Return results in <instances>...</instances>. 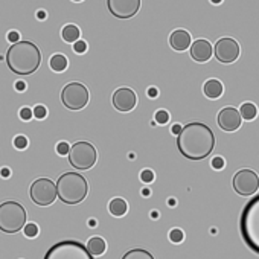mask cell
<instances>
[{"mask_svg": "<svg viewBox=\"0 0 259 259\" xmlns=\"http://www.w3.org/2000/svg\"><path fill=\"white\" fill-rule=\"evenodd\" d=\"M240 230L244 242L259 255V194L244 206L240 218Z\"/></svg>", "mask_w": 259, "mask_h": 259, "instance_id": "cell-3", "label": "cell"}, {"mask_svg": "<svg viewBox=\"0 0 259 259\" xmlns=\"http://www.w3.org/2000/svg\"><path fill=\"white\" fill-rule=\"evenodd\" d=\"M87 250L88 253L92 255V256H99V255H103L107 249V244L103 238H99V236H95V238L92 240H88L87 242Z\"/></svg>", "mask_w": 259, "mask_h": 259, "instance_id": "cell-18", "label": "cell"}, {"mask_svg": "<svg viewBox=\"0 0 259 259\" xmlns=\"http://www.w3.org/2000/svg\"><path fill=\"white\" fill-rule=\"evenodd\" d=\"M203 92L209 99H218L224 92V87L218 80H207L203 86Z\"/></svg>", "mask_w": 259, "mask_h": 259, "instance_id": "cell-17", "label": "cell"}, {"mask_svg": "<svg viewBox=\"0 0 259 259\" xmlns=\"http://www.w3.org/2000/svg\"><path fill=\"white\" fill-rule=\"evenodd\" d=\"M111 103H113V107L118 111H122V113H127V111H131L138 104V96L128 87H121L113 93V98H111Z\"/></svg>", "mask_w": 259, "mask_h": 259, "instance_id": "cell-13", "label": "cell"}, {"mask_svg": "<svg viewBox=\"0 0 259 259\" xmlns=\"http://www.w3.org/2000/svg\"><path fill=\"white\" fill-rule=\"evenodd\" d=\"M177 148L188 160H203L215 148V134L206 123H186L177 134Z\"/></svg>", "mask_w": 259, "mask_h": 259, "instance_id": "cell-1", "label": "cell"}, {"mask_svg": "<svg viewBox=\"0 0 259 259\" xmlns=\"http://www.w3.org/2000/svg\"><path fill=\"white\" fill-rule=\"evenodd\" d=\"M148 95H150L151 98H155V96H157V90H155V88H150V90H148Z\"/></svg>", "mask_w": 259, "mask_h": 259, "instance_id": "cell-37", "label": "cell"}, {"mask_svg": "<svg viewBox=\"0 0 259 259\" xmlns=\"http://www.w3.org/2000/svg\"><path fill=\"white\" fill-rule=\"evenodd\" d=\"M23 229H25V235L28 236V238H34V236L38 235V227L35 226V224H32V223L26 224Z\"/></svg>", "mask_w": 259, "mask_h": 259, "instance_id": "cell-25", "label": "cell"}, {"mask_svg": "<svg viewBox=\"0 0 259 259\" xmlns=\"http://www.w3.org/2000/svg\"><path fill=\"white\" fill-rule=\"evenodd\" d=\"M73 2H83V0H73Z\"/></svg>", "mask_w": 259, "mask_h": 259, "instance_id": "cell-41", "label": "cell"}, {"mask_svg": "<svg viewBox=\"0 0 259 259\" xmlns=\"http://www.w3.org/2000/svg\"><path fill=\"white\" fill-rule=\"evenodd\" d=\"M154 118H155V122L160 123V125H165V123L170 121V115H168V111H165V110H159Z\"/></svg>", "mask_w": 259, "mask_h": 259, "instance_id": "cell-24", "label": "cell"}, {"mask_svg": "<svg viewBox=\"0 0 259 259\" xmlns=\"http://www.w3.org/2000/svg\"><path fill=\"white\" fill-rule=\"evenodd\" d=\"M108 210H110L111 215H115V217H123L128 210V205L123 198H115V200L110 201Z\"/></svg>", "mask_w": 259, "mask_h": 259, "instance_id": "cell-19", "label": "cell"}, {"mask_svg": "<svg viewBox=\"0 0 259 259\" xmlns=\"http://www.w3.org/2000/svg\"><path fill=\"white\" fill-rule=\"evenodd\" d=\"M233 189L241 197H253L259 189V175L253 170H240L233 177Z\"/></svg>", "mask_w": 259, "mask_h": 259, "instance_id": "cell-10", "label": "cell"}, {"mask_svg": "<svg viewBox=\"0 0 259 259\" xmlns=\"http://www.w3.org/2000/svg\"><path fill=\"white\" fill-rule=\"evenodd\" d=\"M43 259H95V258L88 253L84 244L73 240H66L53 244Z\"/></svg>", "mask_w": 259, "mask_h": 259, "instance_id": "cell-6", "label": "cell"}, {"mask_svg": "<svg viewBox=\"0 0 259 259\" xmlns=\"http://www.w3.org/2000/svg\"><path fill=\"white\" fill-rule=\"evenodd\" d=\"M26 226V209L17 201H5L0 205V230L17 233Z\"/></svg>", "mask_w": 259, "mask_h": 259, "instance_id": "cell-5", "label": "cell"}, {"mask_svg": "<svg viewBox=\"0 0 259 259\" xmlns=\"http://www.w3.org/2000/svg\"><path fill=\"white\" fill-rule=\"evenodd\" d=\"M212 168H215V170H223V168H224V159H223V157H215V159L212 160Z\"/></svg>", "mask_w": 259, "mask_h": 259, "instance_id": "cell-33", "label": "cell"}, {"mask_svg": "<svg viewBox=\"0 0 259 259\" xmlns=\"http://www.w3.org/2000/svg\"><path fill=\"white\" fill-rule=\"evenodd\" d=\"M16 88L18 90V92H21V90H25V88H26V86H25V83H21V81H18V83L16 84Z\"/></svg>", "mask_w": 259, "mask_h": 259, "instance_id": "cell-35", "label": "cell"}, {"mask_svg": "<svg viewBox=\"0 0 259 259\" xmlns=\"http://www.w3.org/2000/svg\"><path fill=\"white\" fill-rule=\"evenodd\" d=\"M140 180L143 183H151L153 180H154V173L151 170H143L140 173Z\"/></svg>", "mask_w": 259, "mask_h": 259, "instance_id": "cell-28", "label": "cell"}, {"mask_svg": "<svg viewBox=\"0 0 259 259\" xmlns=\"http://www.w3.org/2000/svg\"><path fill=\"white\" fill-rule=\"evenodd\" d=\"M98 159L96 148L88 142H76L73 146H70L69 151V163L80 171H87L93 168Z\"/></svg>", "mask_w": 259, "mask_h": 259, "instance_id": "cell-7", "label": "cell"}, {"mask_svg": "<svg viewBox=\"0 0 259 259\" xmlns=\"http://www.w3.org/2000/svg\"><path fill=\"white\" fill-rule=\"evenodd\" d=\"M80 35H81V32H80V29H78V26H75V25H67V26H64L63 31H61V37H63V40L67 41V43H75V41H78Z\"/></svg>", "mask_w": 259, "mask_h": 259, "instance_id": "cell-20", "label": "cell"}, {"mask_svg": "<svg viewBox=\"0 0 259 259\" xmlns=\"http://www.w3.org/2000/svg\"><path fill=\"white\" fill-rule=\"evenodd\" d=\"M67 64H69V63H67V58L61 53L53 55V57L51 58V61H49V66H51V69L53 72H64L67 69Z\"/></svg>", "mask_w": 259, "mask_h": 259, "instance_id": "cell-21", "label": "cell"}, {"mask_svg": "<svg viewBox=\"0 0 259 259\" xmlns=\"http://www.w3.org/2000/svg\"><path fill=\"white\" fill-rule=\"evenodd\" d=\"M173 131H174L175 134H178L180 131H182V127H180V125H175V127L173 128Z\"/></svg>", "mask_w": 259, "mask_h": 259, "instance_id": "cell-38", "label": "cell"}, {"mask_svg": "<svg viewBox=\"0 0 259 259\" xmlns=\"http://www.w3.org/2000/svg\"><path fill=\"white\" fill-rule=\"evenodd\" d=\"M6 64L16 75H32L41 64V52L32 41H17L6 52Z\"/></svg>", "mask_w": 259, "mask_h": 259, "instance_id": "cell-2", "label": "cell"}, {"mask_svg": "<svg viewBox=\"0 0 259 259\" xmlns=\"http://www.w3.org/2000/svg\"><path fill=\"white\" fill-rule=\"evenodd\" d=\"M37 18H38V20H44V18H46V13H44V11H38V13H37Z\"/></svg>", "mask_w": 259, "mask_h": 259, "instance_id": "cell-36", "label": "cell"}, {"mask_svg": "<svg viewBox=\"0 0 259 259\" xmlns=\"http://www.w3.org/2000/svg\"><path fill=\"white\" fill-rule=\"evenodd\" d=\"M14 145H16V148H18V150H25L28 146V139L25 136H17L14 139Z\"/></svg>", "mask_w": 259, "mask_h": 259, "instance_id": "cell-29", "label": "cell"}, {"mask_svg": "<svg viewBox=\"0 0 259 259\" xmlns=\"http://www.w3.org/2000/svg\"><path fill=\"white\" fill-rule=\"evenodd\" d=\"M121 259H154V256L145 249H133L128 250Z\"/></svg>", "mask_w": 259, "mask_h": 259, "instance_id": "cell-23", "label": "cell"}, {"mask_svg": "<svg viewBox=\"0 0 259 259\" xmlns=\"http://www.w3.org/2000/svg\"><path fill=\"white\" fill-rule=\"evenodd\" d=\"M31 200L38 206H51L57 200V186L51 178L35 180L29 189Z\"/></svg>", "mask_w": 259, "mask_h": 259, "instance_id": "cell-9", "label": "cell"}, {"mask_svg": "<svg viewBox=\"0 0 259 259\" xmlns=\"http://www.w3.org/2000/svg\"><path fill=\"white\" fill-rule=\"evenodd\" d=\"M107 8L119 20L134 17L140 9V0H107Z\"/></svg>", "mask_w": 259, "mask_h": 259, "instance_id": "cell-12", "label": "cell"}, {"mask_svg": "<svg viewBox=\"0 0 259 259\" xmlns=\"http://www.w3.org/2000/svg\"><path fill=\"white\" fill-rule=\"evenodd\" d=\"M57 151H58V154H60V155H66V154H69V151H70V146L67 145L66 142H60V143L57 145Z\"/></svg>", "mask_w": 259, "mask_h": 259, "instance_id": "cell-31", "label": "cell"}, {"mask_svg": "<svg viewBox=\"0 0 259 259\" xmlns=\"http://www.w3.org/2000/svg\"><path fill=\"white\" fill-rule=\"evenodd\" d=\"M18 37H20V35H18V32H17V31H11V32L8 34V40H9L11 43H13V44L18 41Z\"/></svg>", "mask_w": 259, "mask_h": 259, "instance_id": "cell-34", "label": "cell"}, {"mask_svg": "<svg viewBox=\"0 0 259 259\" xmlns=\"http://www.w3.org/2000/svg\"><path fill=\"white\" fill-rule=\"evenodd\" d=\"M238 111H240V115H241V119H245V121H253L258 116V108L252 103L242 104Z\"/></svg>", "mask_w": 259, "mask_h": 259, "instance_id": "cell-22", "label": "cell"}, {"mask_svg": "<svg viewBox=\"0 0 259 259\" xmlns=\"http://www.w3.org/2000/svg\"><path fill=\"white\" fill-rule=\"evenodd\" d=\"M242 123L240 111L233 107H224L218 113V125L224 131H236Z\"/></svg>", "mask_w": 259, "mask_h": 259, "instance_id": "cell-14", "label": "cell"}, {"mask_svg": "<svg viewBox=\"0 0 259 259\" xmlns=\"http://www.w3.org/2000/svg\"><path fill=\"white\" fill-rule=\"evenodd\" d=\"M0 173H2L5 177H6V175H9V171H8V170H3V171H0Z\"/></svg>", "mask_w": 259, "mask_h": 259, "instance_id": "cell-40", "label": "cell"}, {"mask_svg": "<svg viewBox=\"0 0 259 259\" xmlns=\"http://www.w3.org/2000/svg\"><path fill=\"white\" fill-rule=\"evenodd\" d=\"M32 116H34V115H32V110H31V108H28V107H23V108L20 110V118L23 119V121H29Z\"/></svg>", "mask_w": 259, "mask_h": 259, "instance_id": "cell-32", "label": "cell"}, {"mask_svg": "<svg viewBox=\"0 0 259 259\" xmlns=\"http://www.w3.org/2000/svg\"><path fill=\"white\" fill-rule=\"evenodd\" d=\"M55 186H57V197L66 205H78L88 192L87 180L80 173H64Z\"/></svg>", "mask_w": 259, "mask_h": 259, "instance_id": "cell-4", "label": "cell"}, {"mask_svg": "<svg viewBox=\"0 0 259 259\" xmlns=\"http://www.w3.org/2000/svg\"><path fill=\"white\" fill-rule=\"evenodd\" d=\"M88 90L81 83H69L66 87H63L61 103L66 108L72 111L83 110L88 104Z\"/></svg>", "mask_w": 259, "mask_h": 259, "instance_id": "cell-8", "label": "cell"}, {"mask_svg": "<svg viewBox=\"0 0 259 259\" xmlns=\"http://www.w3.org/2000/svg\"><path fill=\"white\" fill-rule=\"evenodd\" d=\"M212 53H213V48L207 40L200 38L190 44V57H192V60H195L197 63L209 61Z\"/></svg>", "mask_w": 259, "mask_h": 259, "instance_id": "cell-15", "label": "cell"}, {"mask_svg": "<svg viewBox=\"0 0 259 259\" xmlns=\"http://www.w3.org/2000/svg\"><path fill=\"white\" fill-rule=\"evenodd\" d=\"M73 51H75L76 53H84V52L87 51V43L83 41V40L75 41V44H73Z\"/></svg>", "mask_w": 259, "mask_h": 259, "instance_id": "cell-30", "label": "cell"}, {"mask_svg": "<svg viewBox=\"0 0 259 259\" xmlns=\"http://www.w3.org/2000/svg\"><path fill=\"white\" fill-rule=\"evenodd\" d=\"M32 115L35 116L37 119H44L48 116V110H46V107H43V105H37L35 108H34Z\"/></svg>", "mask_w": 259, "mask_h": 259, "instance_id": "cell-27", "label": "cell"}, {"mask_svg": "<svg viewBox=\"0 0 259 259\" xmlns=\"http://www.w3.org/2000/svg\"><path fill=\"white\" fill-rule=\"evenodd\" d=\"M171 48L177 52H183L190 46V34L185 29H177L170 35Z\"/></svg>", "mask_w": 259, "mask_h": 259, "instance_id": "cell-16", "label": "cell"}, {"mask_svg": "<svg viewBox=\"0 0 259 259\" xmlns=\"http://www.w3.org/2000/svg\"><path fill=\"white\" fill-rule=\"evenodd\" d=\"M183 238H185V235H183V232L180 230V229H173V230L170 232V240H171L173 242H182Z\"/></svg>", "mask_w": 259, "mask_h": 259, "instance_id": "cell-26", "label": "cell"}, {"mask_svg": "<svg viewBox=\"0 0 259 259\" xmlns=\"http://www.w3.org/2000/svg\"><path fill=\"white\" fill-rule=\"evenodd\" d=\"M210 2H212L213 5H218V3H221V2H223V0H210Z\"/></svg>", "mask_w": 259, "mask_h": 259, "instance_id": "cell-39", "label": "cell"}, {"mask_svg": "<svg viewBox=\"0 0 259 259\" xmlns=\"http://www.w3.org/2000/svg\"><path fill=\"white\" fill-rule=\"evenodd\" d=\"M240 52H241L240 44L233 38L224 37L215 43V58L220 63L230 64V63L236 61L240 58Z\"/></svg>", "mask_w": 259, "mask_h": 259, "instance_id": "cell-11", "label": "cell"}]
</instances>
